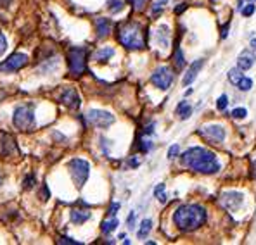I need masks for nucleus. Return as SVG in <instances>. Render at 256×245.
Segmentation results:
<instances>
[{"label": "nucleus", "instance_id": "bb28decb", "mask_svg": "<svg viewBox=\"0 0 256 245\" xmlns=\"http://www.w3.org/2000/svg\"><path fill=\"white\" fill-rule=\"evenodd\" d=\"M254 10H256V7H254V3H253V2H250V3H246V5H242V7H240V14H242L244 17H250V16H253V14H254Z\"/></svg>", "mask_w": 256, "mask_h": 245}, {"label": "nucleus", "instance_id": "a18cd8bd", "mask_svg": "<svg viewBox=\"0 0 256 245\" xmlns=\"http://www.w3.org/2000/svg\"><path fill=\"white\" fill-rule=\"evenodd\" d=\"M253 168H254V178H256V161L253 163Z\"/></svg>", "mask_w": 256, "mask_h": 245}, {"label": "nucleus", "instance_id": "39448f33", "mask_svg": "<svg viewBox=\"0 0 256 245\" xmlns=\"http://www.w3.org/2000/svg\"><path fill=\"white\" fill-rule=\"evenodd\" d=\"M70 173H71V178H73L74 185H76L78 188H82L86 183V180H88L90 164L84 159H73L70 163Z\"/></svg>", "mask_w": 256, "mask_h": 245}, {"label": "nucleus", "instance_id": "a878e982", "mask_svg": "<svg viewBox=\"0 0 256 245\" xmlns=\"http://www.w3.org/2000/svg\"><path fill=\"white\" fill-rule=\"evenodd\" d=\"M236 86H239V90H242V92H250V90L253 88V80H251V78L242 76V78H240V81L237 83Z\"/></svg>", "mask_w": 256, "mask_h": 245}, {"label": "nucleus", "instance_id": "0eeeda50", "mask_svg": "<svg viewBox=\"0 0 256 245\" xmlns=\"http://www.w3.org/2000/svg\"><path fill=\"white\" fill-rule=\"evenodd\" d=\"M150 83L160 90H168L173 83V71L168 66H161L150 76Z\"/></svg>", "mask_w": 256, "mask_h": 245}, {"label": "nucleus", "instance_id": "6e6552de", "mask_svg": "<svg viewBox=\"0 0 256 245\" xmlns=\"http://www.w3.org/2000/svg\"><path fill=\"white\" fill-rule=\"evenodd\" d=\"M86 118H88V121L97 128H109L114 123V116L108 111H100V109H92Z\"/></svg>", "mask_w": 256, "mask_h": 245}, {"label": "nucleus", "instance_id": "c756f323", "mask_svg": "<svg viewBox=\"0 0 256 245\" xmlns=\"http://www.w3.org/2000/svg\"><path fill=\"white\" fill-rule=\"evenodd\" d=\"M227 105H228V97L227 95H220V97H218V100H216L218 111H225V109H227Z\"/></svg>", "mask_w": 256, "mask_h": 245}, {"label": "nucleus", "instance_id": "ea45409f", "mask_svg": "<svg viewBox=\"0 0 256 245\" xmlns=\"http://www.w3.org/2000/svg\"><path fill=\"white\" fill-rule=\"evenodd\" d=\"M12 0H0V7H9Z\"/></svg>", "mask_w": 256, "mask_h": 245}, {"label": "nucleus", "instance_id": "c9c22d12", "mask_svg": "<svg viewBox=\"0 0 256 245\" xmlns=\"http://www.w3.org/2000/svg\"><path fill=\"white\" fill-rule=\"evenodd\" d=\"M59 244H71V245H80V242H76V240L73 239H68V237H61V239L58 240Z\"/></svg>", "mask_w": 256, "mask_h": 245}, {"label": "nucleus", "instance_id": "72a5a7b5", "mask_svg": "<svg viewBox=\"0 0 256 245\" xmlns=\"http://www.w3.org/2000/svg\"><path fill=\"white\" fill-rule=\"evenodd\" d=\"M33 185H35V176L30 175L28 178H24V185H22V187L28 188V190H30V188H33Z\"/></svg>", "mask_w": 256, "mask_h": 245}, {"label": "nucleus", "instance_id": "ddd939ff", "mask_svg": "<svg viewBox=\"0 0 256 245\" xmlns=\"http://www.w3.org/2000/svg\"><path fill=\"white\" fill-rule=\"evenodd\" d=\"M61 102L64 105H68L70 109H78V107H80V97H78L76 90H74V88L64 90L62 95H61Z\"/></svg>", "mask_w": 256, "mask_h": 245}, {"label": "nucleus", "instance_id": "37998d69", "mask_svg": "<svg viewBox=\"0 0 256 245\" xmlns=\"http://www.w3.org/2000/svg\"><path fill=\"white\" fill-rule=\"evenodd\" d=\"M251 47L256 48V40H251Z\"/></svg>", "mask_w": 256, "mask_h": 245}, {"label": "nucleus", "instance_id": "c03bdc74", "mask_svg": "<svg viewBox=\"0 0 256 245\" xmlns=\"http://www.w3.org/2000/svg\"><path fill=\"white\" fill-rule=\"evenodd\" d=\"M248 2H253V3H254L256 0H248ZM242 3H244V0H240V5H242Z\"/></svg>", "mask_w": 256, "mask_h": 245}, {"label": "nucleus", "instance_id": "b1692460", "mask_svg": "<svg viewBox=\"0 0 256 245\" xmlns=\"http://www.w3.org/2000/svg\"><path fill=\"white\" fill-rule=\"evenodd\" d=\"M166 3H168V0H152V5H150L152 16H158V14L164 9V5H166Z\"/></svg>", "mask_w": 256, "mask_h": 245}, {"label": "nucleus", "instance_id": "4c0bfd02", "mask_svg": "<svg viewBox=\"0 0 256 245\" xmlns=\"http://www.w3.org/2000/svg\"><path fill=\"white\" fill-rule=\"evenodd\" d=\"M228 26H230V24H225L224 28H222V38H227V31H228Z\"/></svg>", "mask_w": 256, "mask_h": 245}, {"label": "nucleus", "instance_id": "4468645a", "mask_svg": "<svg viewBox=\"0 0 256 245\" xmlns=\"http://www.w3.org/2000/svg\"><path fill=\"white\" fill-rule=\"evenodd\" d=\"M202 66H204V59H198V61H194L190 64V67L187 69V73H186V76H184V80L182 83L184 85H190L192 81L198 78V74H199V71L202 69Z\"/></svg>", "mask_w": 256, "mask_h": 245}, {"label": "nucleus", "instance_id": "5701e85b", "mask_svg": "<svg viewBox=\"0 0 256 245\" xmlns=\"http://www.w3.org/2000/svg\"><path fill=\"white\" fill-rule=\"evenodd\" d=\"M242 69H239V67H234V69L228 71V81L232 83V85H237V83L240 81V78H242Z\"/></svg>", "mask_w": 256, "mask_h": 245}, {"label": "nucleus", "instance_id": "423d86ee", "mask_svg": "<svg viewBox=\"0 0 256 245\" xmlns=\"http://www.w3.org/2000/svg\"><path fill=\"white\" fill-rule=\"evenodd\" d=\"M85 61H86V50L82 47H73L68 52V66L73 74H82L85 71Z\"/></svg>", "mask_w": 256, "mask_h": 245}, {"label": "nucleus", "instance_id": "2f4dec72", "mask_svg": "<svg viewBox=\"0 0 256 245\" xmlns=\"http://www.w3.org/2000/svg\"><path fill=\"white\" fill-rule=\"evenodd\" d=\"M178 152H180V147L176 145H172L170 149H168V159H175L176 156H178Z\"/></svg>", "mask_w": 256, "mask_h": 245}, {"label": "nucleus", "instance_id": "f8f14e48", "mask_svg": "<svg viewBox=\"0 0 256 245\" xmlns=\"http://www.w3.org/2000/svg\"><path fill=\"white\" fill-rule=\"evenodd\" d=\"M254 62H256V55L251 50H242L239 54V57H237V67L242 71L251 69L254 66Z\"/></svg>", "mask_w": 256, "mask_h": 245}, {"label": "nucleus", "instance_id": "f257e3e1", "mask_svg": "<svg viewBox=\"0 0 256 245\" xmlns=\"http://www.w3.org/2000/svg\"><path fill=\"white\" fill-rule=\"evenodd\" d=\"M182 166L192 169L196 173H202V175H213L218 173L220 163H218L216 156L208 149L202 147H190L182 154Z\"/></svg>", "mask_w": 256, "mask_h": 245}, {"label": "nucleus", "instance_id": "a19ab883", "mask_svg": "<svg viewBox=\"0 0 256 245\" xmlns=\"http://www.w3.org/2000/svg\"><path fill=\"white\" fill-rule=\"evenodd\" d=\"M134 221H135V213H132L130 216H128V225L134 226Z\"/></svg>", "mask_w": 256, "mask_h": 245}, {"label": "nucleus", "instance_id": "58836bf2", "mask_svg": "<svg viewBox=\"0 0 256 245\" xmlns=\"http://www.w3.org/2000/svg\"><path fill=\"white\" fill-rule=\"evenodd\" d=\"M186 7H187L186 3H180V5H178V7H176V9H175V12H176V14L184 12V10H186Z\"/></svg>", "mask_w": 256, "mask_h": 245}, {"label": "nucleus", "instance_id": "393cba45", "mask_svg": "<svg viewBox=\"0 0 256 245\" xmlns=\"http://www.w3.org/2000/svg\"><path fill=\"white\" fill-rule=\"evenodd\" d=\"M123 5H125V2H123V0H109V2H108V9L111 10L112 14L120 12V10L123 9Z\"/></svg>", "mask_w": 256, "mask_h": 245}, {"label": "nucleus", "instance_id": "e433bc0d", "mask_svg": "<svg viewBox=\"0 0 256 245\" xmlns=\"http://www.w3.org/2000/svg\"><path fill=\"white\" fill-rule=\"evenodd\" d=\"M130 2H132V5H134L135 9H137V10H140L142 7H144L146 0H130Z\"/></svg>", "mask_w": 256, "mask_h": 245}, {"label": "nucleus", "instance_id": "6ab92c4d", "mask_svg": "<svg viewBox=\"0 0 256 245\" xmlns=\"http://www.w3.org/2000/svg\"><path fill=\"white\" fill-rule=\"evenodd\" d=\"M190 114H192V107L189 102H180L176 105V116L180 119H189Z\"/></svg>", "mask_w": 256, "mask_h": 245}, {"label": "nucleus", "instance_id": "4be33fe9", "mask_svg": "<svg viewBox=\"0 0 256 245\" xmlns=\"http://www.w3.org/2000/svg\"><path fill=\"white\" fill-rule=\"evenodd\" d=\"M118 225H120V223H118V220H116V218L112 216L111 220L104 221V223H102V228H100V230H102V233H106V235H108V233L114 232V230L118 228Z\"/></svg>", "mask_w": 256, "mask_h": 245}, {"label": "nucleus", "instance_id": "9b49d317", "mask_svg": "<svg viewBox=\"0 0 256 245\" xmlns=\"http://www.w3.org/2000/svg\"><path fill=\"white\" fill-rule=\"evenodd\" d=\"M242 199H244L242 194H239V192H225V194L220 197V202L225 209L236 211V209H239L240 204H242Z\"/></svg>", "mask_w": 256, "mask_h": 245}, {"label": "nucleus", "instance_id": "dca6fc26", "mask_svg": "<svg viewBox=\"0 0 256 245\" xmlns=\"http://www.w3.org/2000/svg\"><path fill=\"white\" fill-rule=\"evenodd\" d=\"M70 218L74 225H84L85 221L90 220V213L88 211H82V209H73L70 214Z\"/></svg>", "mask_w": 256, "mask_h": 245}, {"label": "nucleus", "instance_id": "cd10ccee", "mask_svg": "<svg viewBox=\"0 0 256 245\" xmlns=\"http://www.w3.org/2000/svg\"><path fill=\"white\" fill-rule=\"evenodd\" d=\"M154 195H156L158 201L163 202V204L166 202V195H164V185H163V183H160L156 188H154Z\"/></svg>", "mask_w": 256, "mask_h": 245}, {"label": "nucleus", "instance_id": "1a4fd4ad", "mask_svg": "<svg viewBox=\"0 0 256 245\" xmlns=\"http://www.w3.org/2000/svg\"><path fill=\"white\" fill-rule=\"evenodd\" d=\"M199 135L212 143H222L225 140V128L220 124H210L199 130Z\"/></svg>", "mask_w": 256, "mask_h": 245}, {"label": "nucleus", "instance_id": "9d476101", "mask_svg": "<svg viewBox=\"0 0 256 245\" xmlns=\"http://www.w3.org/2000/svg\"><path fill=\"white\" fill-rule=\"evenodd\" d=\"M26 64H28V55H26V54H20V52H18V54H12L6 62L2 64V69L12 73V71L22 69Z\"/></svg>", "mask_w": 256, "mask_h": 245}, {"label": "nucleus", "instance_id": "2eb2a0df", "mask_svg": "<svg viewBox=\"0 0 256 245\" xmlns=\"http://www.w3.org/2000/svg\"><path fill=\"white\" fill-rule=\"evenodd\" d=\"M112 55H114V50H112L111 47H104V48H99V50L94 54V61L99 64H106Z\"/></svg>", "mask_w": 256, "mask_h": 245}, {"label": "nucleus", "instance_id": "f03ea898", "mask_svg": "<svg viewBox=\"0 0 256 245\" xmlns=\"http://www.w3.org/2000/svg\"><path fill=\"white\" fill-rule=\"evenodd\" d=\"M206 209L198 204H186L180 206L178 209L173 213V223L180 232H194V230L201 228L206 223Z\"/></svg>", "mask_w": 256, "mask_h": 245}, {"label": "nucleus", "instance_id": "7c9ffc66", "mask_svg": "<svg viewBox=\"0 0 256 245\" xmlns=\"http://www.w3.org/2000/svg\"><path fill=\"white\" fill-rule=\"evenodd\" d=\"M232 116H234L236 119H244L248 116V111L244 107H237V109L232 111Z\"/></svg>", "mask_w": 256, "mask_h": 245}, {"label": "nucleus", "instance_id": "473e14b6", "mask_svg": "<svg viewBox=\"0 0 256 245\" xmlns=\"http://www.w3.org/2000/svg\"><path fill=\"white\" fill-rule=\"evenodd\" d=\"M6 50H7V40H6V36H4V33L0 31V55Z\"/></svg>", "mask_w": 256, "mask_h": 245}, {"label": "nucleus", "instance_id": "412c9836", "mask_svg": "<svg viewBox=\"0 0 256 245\" xmlns=\"http://www.w3.org/2000/svg\"><path fill=\"white\" fill-rule=\"evenodd\" d=\"M168 38H170V29H168V26H161L158 29V40L163 47H168Z\"/></svg>", "mask_w": 256, "mask_h": 245}, {"label": "nucleus", "instance_id": "c85d7f7f", "mask_svg": "<svg viewBox=\"0 0 256 245\" xmlns=\"http://www.w3.org/2000/svg\"><path fill=\"white\" fill-rule=\"evenodd\" d=\"M175 64H176V67H178V69H182V67L186 66V61H184V54H182V50H180L178 47L175 48Z\"/></svg>", "mask_w": 256, "mask_h": 245}, {"label": "nucleus", "instance_id": "a211bd4d", "mask_svg": "<svg viewBox=\"0 0 256 245\" xmlns=\"http://www.w3.org/2000/svg\"><path fill=\"white\" fill-rule=\"evenodd\" d=\"M2 138L6 142H2V145H0V150H2L4 156H10V154L16 150V142H14L10 137H7V135H4Z\"/></svg>", "mask_w": 256, "mask_h": 245}, {"label": "nucleus", "instance_id": "79ce46f5", "mask_svg": "<svg viewBox=\"0 0 256 245\" xmlns=\"http://www.w3.org/2000/svg\"><path fill=\"white\" fill-rule=\"evenodd\" d=\"M152 131H154V124H149V126L146 128L144 133H146V135H150V133H152Z\"/></svg>", "mask_w": 256, "mask_h": 245}, {"label": "nucleus", "instance_id": "aec40b11", "mask_svg": "<svg viewBox=\"0 0 256 245\" xmlns=\"http://www.w3.org/2000/svg\"><path fill=\"white\" fill-rule=\"evenodd\" d=\"M150 230H152V221L144 220L140 223V228H138V232H137V237H138V239H146V237L150 233Z\"/></svg>", "mask_w": 256, "mask_h": 245}, {"label": "nucleus", "instance_id": "f704fd0d", "mask_svg": "<svg viewBox=\"0 0 256 245\" xmlns=\"http://www.w3.org/2000/svg\"><path fill=\"white\" fill-rule=\"evenodd\" d=\"M118 211H120V204H118V202H112V204H111V207H109V216H116V213H118Z\"/></svg>", "mask_w": 256, "mask_h": 245}, {"label": "nucleus", "instance_id": "7ed1b4c3", "mask_svg": "<svg viewBox=\"0 0 256 245\" xmlns=\"http://www.w3.org/2000/svg\"><path fill=\"white\" fill-rule=\"evenodd\" d=\"M118 40L128 50H140L146 47V31L142 24L135 21L123 22L118 29Z\"/></svg>", "mask_w": 256, "mask_h": 245}, {"label": "nucleus", "instance_id": "20e7f679", "mask_svg": "<svg viewBox=\"0 0 256 245\" xmlns=\"http://www.w3.org/2000/svg\"><path fill=\"white\" fill-rule=\"evenodd\" d=\"M12 123L21 131L32 130L35 126V112H33L32 105H20V107H16L12 116Z\"/></svg>", "mask_w": 256, "mask_h": 245}, {"label": "nucleus", "instance_id": "f3484780", "mask_svg": "<svg viewBox=\"0 0 256 245\" xmlns=\"http://www.w3.org/2000/svg\"><path fill=\"white\" fill-rule=\"evenodd\" d=\"M96 26H97V33H99L100 38L108 36L109 31H111V22H109V19H106V17H99L96 22Z\"/></svg>", "mask_w": 256, "mask_h": 245}]
</instances>
